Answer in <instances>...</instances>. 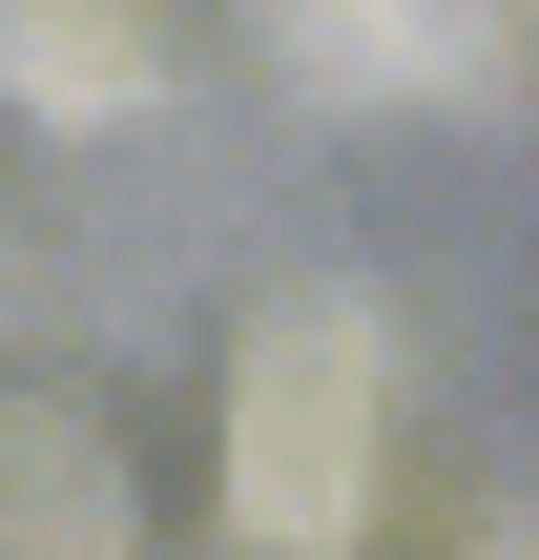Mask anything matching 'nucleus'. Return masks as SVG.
<instances>
[{
	"mask_svg": "<svg viewBox=\"0 0 539 560\" xmlns=\"http://www.w3.org/2000/svg\"><path fill=\"white\" fill-rule=\"evenodd\" d=\"M395 499V332L353 291H291L229 353V520L249 560H353Z\"/></svg>",
	"mask_w": 539,
	"mask_h": 560,
	"instance_id": "1",
	"label": "nucleus"
},
{
	"mask_svg": "<svg viewBox=\"0 0 539 560\" xmlns=\"http://www.w3.org/2000/svg\"><path fill=\"white\" fill-rule=\"evenodd\" d=\"M145 83H166L145 0H0V104H42V125H125Z\"/></svg>",
	"mask_w": 539,
	"mask_h": 560,
	"instance_id": "2",
	"label": "nucleus"
}]
</instances>
